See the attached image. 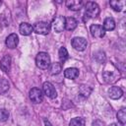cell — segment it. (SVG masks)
<instances>
[{
	"label": "cell",
	"mask_w": 126,
	"mask_h": 126,
	"mask_svg": "<svg viewBox=\"0 0 126 126\" xmlns=\"http://www.w3.org/2000/svg\"><path fill=\"white\" fill-rule=\"evenodd\" d=\"M35 63L40 69H47L50 66V57L46 52H39L36 55Z\"/></svg>",
	"instance_id": "6da1fadb"
},
{
	"label": "cell",
	"mask_w": 126,
	"mask_h": 126,
	"mask_svg": "<svg viewBox=\"0 0 126 126\" xmlns=\"http://www.w3.org/2000/svg\"><path fill=\"white\" fill-rule=\"evenodd\" d=\"M85 14L90 18H95L99 14V7L94 2H87L85 4Z\"/></svg>",
	"instance_id": "7a4b0ae2"
},
{
	"label": "cell",
	"mask_w": 126,
	"mask_h": 126,
	"mask_svg": "<svg viewBox=\"0 0 126 126\" xmlns=\"http://www.w3.org/2000/svg\"><path fill=\"white\" fill-rule=\"evenodd\" d=\"M33 32L38 34H47L50 31V25L46 22H37L32 27Z\"/></svg>",
	"instance_id": "3957f363"
},
{
	"label": "cell",
	"mask_w": 126,
	"mask_h": 126,
	"mask_svg": "<svg viewBox=\"0 0 126 126\" xmlns=\"http://www.w3.org/2000/svg\"><path fill=\"white\" fill-rule=\"evenodd\" d=\"M119 72L114 69V70H104L102 73V77L104 79V81L106 83H114L117 81V79L119 78Z\"/></svg>",
	"instance_id": "277c9868"
},
{
	"label": "cell",
	"mask_w": 126,
	"mask_h": 126,
	"mask_svg": "<svg viewBox=\"0 0 126 126\" xmlns=\"http://www.w3.org/2000/svg\"><path fill=\"white\" fill-rule=\"evenodd\" d=\"M30 98L34 103H39L43 99V94L40 89L38 88H32L30 91Z\"/></svg>",
	"instance_id": "5b68a950"
},
{
	"label": "cell",
	"mask_w": 126,
	"mask_h": 126,
	"mask_svg": "<svg viewBox=\"0 0 126 126\" xmlns=\"http://www.w3.org/2000/svg\"><path fill=\"white\" fill-rule=\"evenodd\" d=\"M52 28L54 32H61L65 29V18L63 16H57L52 22Z\"/></svg>",
	"instance_id": "8992f818"
},
{
	"label": "cell",
	"mask_w": 126,
	"mask_h": 126,
	"mask_svg": "<svg viewBox=\"0 0 126 126\" xmlns=\"http://www.w3.org/2000/svg\"><path fill=\"white\" fill-rule=\"evenodd\" d=\"M72 46L78 50V51H83L86 49L87 47V40L84 38V37H74L72 39Z\"/></svg>",
	"instance_id": "52a82bcc"
},
{
	"label": "cell",
	"mask_w": 126,
	"mask_h": 126,
	"mask_svg": "<svg viewBox=\"0 0 126 126\" xmlns=\"http://www.w3.org/2000/svg\"><path fill=\"white\" fill-rule=\"evenodd\" d=\"M42 91L44 93V94H46L48 97L50 98H55L57 96V93L55 88L53 87V85L49 82H45L42 86Z\"/></svg>",
	"instance_id": "ba28073f"
},
{
	"label": "cell",
	"mask_w": 126,
	"mask_h": 126,
	"mask_svg": "<svg viewBox=\"0 0 126 126\" xmlns=\"http://www.w3.org/2000/svg\"><path fill=\"white\" fill-rule=\"evenodd\" d=\"M90 31H91L92 35L94 37H96V38H100V37L104 36V33H105L104 29L100 25H93V26H91Z\"/></svg>",
	"instance_id": "9c48e42d"
},
{
	"label": "cell",
	"mask_w": 126,
	"mask_h": 126,
	"mask_svg": "<svg viewBox=\"0 0 126 126\" xmlns=\"http://www.w3.org/2000/svg\"><path fill=\"white\" fill-rule=\"evenodd\" d=\"M66 6L72 11H79L84 6V2L81 0H68L66 1Z\"/></svg>",
	"instance_id": "30bf717a"
},
{
	"label": "cell",
	"mask_w": 126,
	"mask_h": 126,
	"mask_svg": "<svg viewBox=\"0 0 126 126\" xmlns=\"http://www.w3.org/2000/svg\"><path fill=\"white\" fill-rule=\"evenodd\" d=\"M18 42H19V37L16 33H11L6 38V45L9 48H15L18 45Z\"/></svg>",
	"instance_id": "8fae6325"
},
{
	"label": "cell",
	"mask_w": 126,
	"mask_h": 126,
	"mask_svg": "<svg viewBox=\"0 0 126 126\" xmlns=\"http://www.w3.org/2000/svg\"><path fill=\"white\" fill-rule=\"evenodd\" d=\"M123 92L119 87H111L108 90V95L112 99H118L122 96Z\"/></svg>",
	"instance_id": "7c38bea8"
},
{
	"label": "cell",
	"mask_w": 126,
	"mask_h": 126,
	"mask_svg": "<svg viewBox=\"0 0 126 126\" xmlns=\"http://www.w3.org/2000/svg\"><path fill=\"white\" fill-rule=\"evenodd\" d=\"M0 68L4 72H8L11 68V57L9 55L3 56V58L0 61Z\"/></svg>",
	"instance_id": "4fadbf2b"
},
{
	"label": "cell",
	"mask_w": 126,
	"mask_h": 126,
	"mask_svg": "<svg viewBox=\"0 0 126 126\" xmlns=\"http://www.w3.org/2000/svg\"><path fill=\"white\" fill-rule=\"evenodd\" d=\"M64 76L67 79L74 80L79 76V70L77 68H68L64 71Z\"/></svg>",
	"instance_id": "5bb4252c"
},
{
	"label": "cell",
	"mask_w": 126,
	"mask_h": 126,
	"mask_svg": "<svg viewBox=\"0 0 126 126\" xmlns=\"http://www.w3.org/2000/svg\"><path fill=\"white\" fill-rule=\"evenodd\" d=\"M19 30H20V32H21L23 35H29V34H31L32 32L33 31L32 26H31V25L28 24V23H22V24L20 25Z\"/></svg>",
	"instance_id": "9a60e30c"
},
{
	"label": "cell",
	"mask_w": 126,
	"mask_h": 126,
	"mask_svg": "<svg viewBox=\"0 0 126 126\" xmlns=\"http://www.w3.org/2000/svg\"><path fill=\"white\" fill-rule=\"evenodd\" d=\"M76 27H77V21L74 18L69 17V18L65 19V29L66 30L73 31L74 29H76Z\"/></svg>",
	"instance_id": "2e32d148"
},
{
	"label": "cell",
	"mask_w": 126,
	"mask_h": 126,
	"mask_svg": "<svg viewBox=\"0 0 126 126\" xmlns=\"http://www.w3.org/2000/svg\"><path fill=\"white\" fill-rule=\"evenodd\" d=\"M104 31H112L115 28V22L112 18H106L103 22V27Z\"/></svg>",
	"instance_id": "e0dca14e"
},
{
	"label": "cell",
	"mask_w": 126,
	"mask_h": 126,
	"mask_svg": "<svg viewBox=\"0 0 126 126\" xmlns=\"http://www.w3.org/2000/svg\"><path fill=\"white\" fill-rule=\"evenodd\" d=\"M125 2L124 1H117V0H112L109 2V5L111 6V8L114 10V11H121L123 6H124Z\"/></svg>",
	"instance_id": "ac0fdd59"
},
{
	"label": "cell",
	"mask_w": 126,
	"mask_h": 126,
	"mask_svg": "<svg viewBox=\"0 0 126 126\" xmlns=\"http://www.w3.org/2000/svg\"><path fill=\"white\" fill-rule=\"evenodd\" d=\"M61 70H62V65L60 63H58V62L52 63L51 66H50V69H49L50 74H52V75H56V74L60 73Z\"/></svg>",
	"instance_id": "d6986e66"
},
{
	"label": "cell",
	"mask_w": 126,
	"mask_h": 126,
	"mask_svg": "<svg viewBox=\"0 0 126 126\" xmlns=\"http://www.w3.org/2000/svg\"><path fill=\"white\" fill-rule=\"evenodd\" d=\"M117 119L119 121L120 124L122 125H125V122H126V109L125 108H121L118 112H117Z\"/></svg>",
	"instance_id": "ffe728a7"
},
{
	"label": "cell",
	"mask_w": 126,
	"mask_h": 126,
	"mask_svg": "<svg viewBox=\"0 0 126 126\" xmlns=\"http://www.w3.org/2000/svg\"><path fill=\"white\" fill-rule=\"evenodd\" d=\"M91 92H92V89H91L89 86H86V85H82V86L80 87V89H79L80 94H81L82 96H84V97H88V96L90 95Z\"/></svg>",
	"instance_id": "44dd1931"
},
{
	"label": "cell",
	"mask_w": 126,
	"mask_h": 126,
	"mask_svg": "<svg viewBox=\"0 0 126 126\" xmlns=\"http://www.w3.org/2000/svg\"><path fill=\"white\" fill-rule=\"evenodd\" d=\"M85 119L83 117H75L71 119L69 126H85Z\"/></svg>",
	"instance_id": "7402d4cb"
},
{
	"label": "cell",
	"mask_w": 126,
	"mask_h": 126,
	"mask_svg": "<svg viewBox=\"0 0 126 126\" xmlns=\"http://www.w3.org/2000/svg\"><path fill=\"white\" fill-rule=\"evenodd\" d=\"M9 90V83L6 79L0 78V94H4Z\"/></svg>",
	"instance_id": "603a6c76"
},
{
	"label": "cell",
	"mask_w": 126,
	"mask_h": 126,
	"mask_svg": "<svg viewBox=\"0 0 126 126\" xmlns=\"http://www.w3.org/2000/svg\"><path fill=\"white\" fill-rule=\"evenodd\" d=\"M58 55H59V58L61 61H65L67 58H68V51L65 47H60L59 51H58Z\"/></svg>",
	"instance_id": "cb8c5ba5"
},
{
	"label": "cell",
	"mask_w": 126,
	"mask_h": 126,
	"mask_svg": "<svg viewBox=\"0 0 126 126\" xmlns=\"http://www.w3.org/2000/svg\"><path fill=\"white\" fill-rule=\"evenodd\" d=\"M94 59L98 62V63H103L105 61V54L102 51H98L94 54Z\"/></svg>",
	"instance_id": "d4e9b609"
},
{
	"label": "cell",
	"mask_w": 126,
	"mask_h": 126,
	"mask_svg": "<svg viewBox=\"0 0 126 126\" xmlns=\"http://www.w3.org/2000/svg\"><path fill=\"white\" fill-rule=\"evenodd\" d=\"M8 118H9V112H8V110L5 109V108H1L0 109V121L1 122H4Z\"/></svg>",
	"instance_id": "484cf974"
},
{
	"label": "cell",
	"mask_w": 126,
	"mask_h": 126,
	"mask_svg": "<svg viewBox=\"0 0 126 126\" xmlns=\"http://www.w3.org/2000/svg\"><path fill=\"white\" fill-rule=\"evenodd\" d=\"M103 125H104V123L101 120H98V119H96L93 122V126H103Z\"/></svg>",
	"instance_id": "4316f807"
},
{
	"label": "cell",
	"mask_w": 126,
	"mask_h": 126,
	"mask_svg": "<svg viewBox=\"0 0 126 126\" xmlns=\"http://www.w3.org/2000/svg\"><path fill=\"white\" fill-rule=\"evenodd\" d=\"M44 124H45V126H52V125L50 124V122H49L48 120H46V119H44Z\"/></svg>",
	"instance_id": "83f0119b"
},
{
	"label": "cell",
	"mask_w": 126,
	"mask_h": 126,
	"mask_svg": "<svg viewBox=\"0 0 126 126\" xmlns=\"http://www.w3.org/2000/svg\"><path fill=\"white\" fill-rule=\"evenodd\" d=\"M109 126H124V125H122V124H116V123H112V124H110Z\"/></svg>",
	"instance_id": "f1b7e54d"
},
{
	"label": "cell",
	"mask_w": 126,
	"mask_h": 126,
	"mask_svg": "<svg viewBox=\"0 0 126 126\" xmlns=\"http://www.w3.org/2000/svg\"><path fill=\"white\" fill-rule=\"evenodd\" d=\"M1 4H2V2H1V1H0V6H1Z\"/></svg>",
	"instance_id": "f546056e"
}]
</instances>
